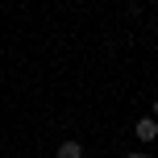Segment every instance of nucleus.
Returning <instances> with one entry per match:
<instances>
[{"label": "nucleus", "instance_id": "20e7f679", "mask_svg": "<svg viewBox=\"0 0 158 158\" xmlns=\"http://www.w3.org/2000/svg\"><path fill=\"white\" fill-rule=\"evenodd\" d=\"M154 121H158V100H154Z\"/></svg>", "mask_w": 158, "mask_h": 158}, {"label": "nucleus", "instance_id": "7ed1b4c3", "mask_svg": "<svg viewBox=\"0 0 158 158\" xmlns=\"http://www.w3.org/2000/svg\"><path fill=\"white\" fill-rule=\"evenodd\" d=\"M129 158H146V154H142V150H133V154H129Z\"/></svg>", "mask_w": 158, "mask_h": 158}, {"label": "nucleus", "instance_id": "f03ea898", "mask_svg": "<svg viewBox=\"0 0 158 158\" xmlns=\"http://www.w3.org/2000/svg\"><path fill=\"white\" fill-rule=\"evenodd\" d=\"M58 158H83V146L79 142H63L58 146Z\"/></svg>", "mask_w": 158, "mask_h": 158}, {"label": "nucleus", "instance_id": "f257e3e1", "mask_svg": "<svg viewBox=\"0 0 158 158\" xmlns=\"http://www.w3.org/2000/svg\"><path fill=\"white\" fill-rule=\"evenodd\" d=\"M133 133H137V142H154V137H158V121L154 117H142L133 125Z\"/></svg>", "mask_w": 158, "mask_h": 158}]
</instances>
